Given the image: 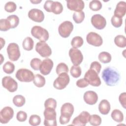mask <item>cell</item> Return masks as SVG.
<instances>
[{
  "label": "cell",
  "instance_id": "cell-10",
  "mask_svg": "<svg viewBox=\"0 0 126 126\" xmlns=\"http://www.w3.org/2000/svg\"><path fill=\"white\" fill-rule=\"evenodd\" d=\"M35 51L42 57L48 58L51 55L52 50L50 46L44 41H39L35 45Z\"/></svg>",
  "mask_w": 126,
  "mask_h": 126
},
{
  "label": "cell",
  "instance_id": "cell-34",
  "mask_svg": "<svg viewBox=\"0 0 126 126\" xmlns=\"http://www.w3.org/2000/svg\"><path fill=\"white\" fill-rule=\"evenodd\" d=\"M2 69L5 73L7 74H11L14 71L15 65L12 63L8 61L3 64Z\"/></svg>",
  "mask_w": 126,
  "mask_h": 126
},
{
  "label": "cell",
  "instance_id": "cell-20",
  "mask_svg": "<svg viewBox=\"0 0 126 126\" xmlns=\"http://www.w3.org/2000/svg\"><path fill=\"white\" fill-rule=\"evenodd\" d=\"M85 102L89 105H94L95 104L98 100L97 94L93 91H88L86 92L83 96Z\"/></svg>",
  "mask_w": 126,
  "mask_h": 126
},
{
  "label": "cell",
  "instance_id": "cell-48",
  "mask_svg": "<svg viewBox=\"0 0 126 126\" xmlns=\"http://www.w3.org/2000/svg\"><path fill=\"white\" fill-rule=\"evenodd\" d=\"M53 0H46L44 4V8L45 10L48 12H51V6L52 4V3L53 2Z\"/></svg>",
  "mask_w": 126,
  "mask_h": 126
},
{
  "label": "cell",
  "instance_id": "cell-46",
  "mask_svg": "<svg viewBox=\"0 0 126 126\" xmlns=\"http://www.w3.org/2000/svg\"><path fill=\"white\" fill-rule=\"evenodd\" d=\"M76 84L77 87H78L79 88H85L89 85V84L88 83L87 81L84 78L78 80L76 81Z\"/></svg>",
  "mask_w": 126,
  "mask_h": 126
},
{
  "label": "cell",
  "instance_id": "cell-3",
  "mask_svg": "<svg viewBox=\"0 0 126 126\" xmlns=\"http://www.w3.org/2000/svg\"><path fill=\"white\" fill-rule=\"evenodd\" d=\"M44 116V125L46 126H57L56 112L55 109L48 107L45 108L43 112Z\"/></svg>",
  "mask_w": 126,
  "mask_h": 126
},
{
  "label": "cell",
  "instance_id": "cell-31",
  "mask_svg": "<svg viewBox=\"0 0 126 126\" xmlns=\"http://www.w3.org/2000/svg\"><path fill=\"white\" fill-rule=\"evenodd\" d=\"M6 19L9 21L11 25V29H14L18 26L19 23V18L16 15L8 16Z\"/></svg>",
  "mask_w": 126,
  "mask_h": 126
},
{
  "label": "cell",
  "instance_id": "cell-32",
  "mask_svg": "<svg viewBox=\"0 0 126 126\" xmlns=\"http://www.w3.org/2000/svg\"><path fill=\"white\" fill-rule=\"evenodd\" d=\"M84 43L83 38L79 36L74 37L71 41V44L73 48H78L81 47Z\"/></svg>",
  "mask_w": 126,
  "mask_h": 126
},
{
  "label": "cell",
  "instance_id": "cell-42",
  "mask_svg": "<svg viewBox=\"0 0 126 126\" xmlns=\"http://www.w3.org/2000/svg\"><path fill=\"white\" fill-rule=\"evenodd\" d=\"M112 25L115 28L120 27L123 24V19L121 18H119L115 15H113L111 20Z\"/></svg>",
  "mask_w": 126,
  "mask_h": 126
},
{
  "label": "cell",
  "instance_id": "cell-33",
  "mask_svg": "<svg viewBox=\"0 0 126 126\" xmlns=\"http://www.w3.org/2000/svg\"><path fill=\"white\" fill-rule=\"evenodd\" d=\"M89 122L90 125L94 126H97L101 124V117L96 114L91 115L89 118Z\"/></svg>",
  "mask_w": 126,
  "mask_h": 126
},
{
  "label": "cell",
  "instance_id": "cell-35",
  "mask_svg": "<svg viewBox=\"0 0 126 126\" xmlns=\"http://www.w3.org/2000/svg\"><path fill=\"white\" fill-rule=\"evenodd\" d=\"M81 68L79 65H72L70 68V73L74 78H78L81 74Z\"/></svg>",
  "mask_w": 126,
  "mask_h": 126
},
{
  "label": "cell",
  "instance_id": "cell-2",
  "mask_svg": "<svg viewBox=\"0 0 126 126\" xmlns=\"http://www.w3.org/2000/svg\"><path fill=\"white\" fill-rule=\"evenodd\" d=\"M74 110L73 105L70 103H65L61 107L59 121L61 125L69 123Z\"/></svg>",
  "mask_w": 126,
  "mask_h": 126
},
{
  "label": "cell",
  "instance_id": "cell-26",
  "mask_svg": "<svg viewBox=\"0 0 126 126\" xmlns=\"http://www.w3.org/2000/svg\"><path fill=\"white\" fill-rule=\"evenodd\" d=\"M63 10V6L62 4L59 1H53L51 6V12L55 14H61Z\"/></svg>",
  "mask_w": 126,
  "mask_h": 126
},
{
  "label": "cell",
  "instance_id": "cell-23",
  "mask_svg": "<svg viewBox=\"0 0 126 126\" xmlns=\"http://www.w3.org/2000/svg\"><path fill=\"white\" fill-rule=\"evenodd\" d=\"M111 118L117 123H121L124 120V115L119 109H114L111 113Z\"/></svg>",
  "mask_w": 126,
  "mask_h": 126
},
{
  "label": "cell",
  "instance_id": "cell-15",
  "mask_svg": "<svg viewBox=\"0 0 126 126\" xmlns=\"http://www.w3.org/2000/svg\"><path fill=\"white\" fill-rule=\"evenodd\" d=\"M93 26L98 30L103 29L106 25V20L101 15L96 14L94 15L91 19Z\"/></svg>",
  "mask_w": 126,
  "mask_h": 126
},
{
  "label": "cell",
  "instance_id": "cell-29",
  "mask_svg": "<svg viewBox=\"0 0 126 126\" xmlns=\"http://www.w3.org/2000/svg\"><path fill=\"white\" fill-rule=\"evenodd\" d=\"M13 102L14 104L18 107H20L23 106L26 102L25 98L24 96L22 95H16L13 98Z\"/></svg>",
  "mask_w": 126,
  "mask_h": 126
},
{
  "label": "cell",
  "instance_id": "cell-16",
  "mask_svg": "<svg viewBox=\"0 0 126 126\" xmlns=\"http://www.w3.org/2000/svg\"><path fill=\"white\" fill-rule=\"evenodd\" d=\"M86 40L89 44L96 47L100 46L103 43L101 36L94 32H89L86 36Z\"/></svg>",
  "mask_w": 126,
  "mask_h": 126
},
{
  "label": "cell",
  "instance_id": "cell-37",
  "mask_svg": "<svg viewBox=\"0 0 126 126\" xmlns=\"http://www.w3.org/2000/svg\"><path fill=\"white\" fill-rule=\"evenodd\" d=\"M11 29V25L7 19H1L0 20V30L1 31H7Z\"/></svg>",
  "mask_w": 126,
  "mask_h": 126
},
{
  "label": "cell",
  "instance_id": "cell-14",
  "mask_svg": "<svg viewBox=\"0 0 126 126\" xmlns=\"http://www.w3.org/2000/svg\"><path fill=\"white\" fill-rule=\"evenodd\" d=\"M90 116L91 115L89 112L87 111H83L73 120L71 125L85 126L86 124L89 122Z\"/></svg>",
  "mask_w": 126,
  "mask_h": 126
},
{
  "label": "cell",
  "instance_id": "cell-8",
  "mask_svg": "<svg viewBox=\"0 0 126 126\" xmlns=\"http://www.w3.org/2000/svg\"><path fill=\"white\" fill-rule=\"evenodd\" d=\"M9 59L12 61H17L21 56L19 45L16 43H10L6 49Z\"/></svg>",
  "mask_w": 126,
  "mask_h": 126
},
{
  "label": "cell",
  "instance_id": "cell-44",
  "mask_svg": "<svg viewBox=\"0 0 126 126\" xmlns=\"http://www.w3.org/2000/svg\"><path fill=\"white\" fill-rule=\"evenodd\" d=\"M101 68V65L97 61L93 62L90 65V69L94 70L97 73H99Z\"/></svg>",
  "mask_w": 126,
  "mask_h": 126
},
{
  "label": "cell",
  "instance_id": "cell-4",
  "mask_svg": "<svg viewBox=\"0 0 126 126\" xmlns=\"http://www.w3.org/2000/svg\"><path fill=\"white\" fill-rule=\"evenodd\" d=\"M31 34L40 41L46 42L49 39V32L45 29L39 26H34L31 29Z\"/></svg>",
  "mask_w": 126,
  "mask_h": 126
},
{
  "label": "cell",
  "instance_id": "cell-21",
  "mask_svg": "<svg viewBox=\"0 0 126 126\" xmlns=\"http://www.w3.org/2000/svg\"><path fill=\"white\" fill-rule=\"evenodd\" d=\"M126 12V2L124 1H119L116 7L114 14L115 16L122 18Z\"/></svg>",
  "mask_w": 126,
  "mask_h": 126
},
{
  "label": "cell",
  "instance_id": "cell-41",
  "mask_svg": "<svg viewBox=\"0 0 126 126\" xmlns=\"http://www.w3.org/2000/svg\"><path fill=\"white\" fill-rule=\"evenodd\" d=\"M41 63H42V61H41L40 59L35 58L32 59V60L31 61L30 65L33 69L35 70H39Z\"/></svg>",
  "mask_w": 126,
  "mask_h": 126
},
{
  "label": "cell",
  "instance_id": "cell-43",
  "mask_svg": "<svg viewBox=\"0 0 126 126\" xmlns=\"http://www.w3.org/2000/svg\"><path fill=\"white\" fill-rule=\"evenodd\" d=\"M44 107H45V108L50 107L55 109L57 107V101L53 98H47L45 101Z\"/></svg>",
  "mask_w": 126,
  "mask_h": 126
},
{
  "label": "cell",
  "instance_id": "cell-19",
  "mask_svg": "<svg viewBox=\"0 0 126 126\" xmlns=\"http://www.w3.org/2000/svg\"><path fill=\"white\" fill-rule=\"evenodd\" d=\"M53 62L51 59L46 58L43 60L39 68L40 73L44 75L49 74L53 68Z\"/></svg>",
  "mask_w": 126,
  "mask_h": 126
},
{
  "label": "cell",
  "instance_id": "cell-13",
  "mask_svg": "<svg viewBox=\"0 0 126 126\" xmlns=\"http://www.w3.org/2000/svg\"><path fill=\"white\" fill-rule=\"evenodd\" d=\"M14 115L13 109L9 107L6 106L3 108L0 112V122L1 124H7L13 118Z\"/></svg>",
  "mask_w": 126,
  "mask_h": 126
},
{
  "label": "cell",
  "instance_id": "cell-38",
  "mask_svg": "<svg viewBox=\"0 0 126 126\" xmlns=\"http://www.w3.org/2000/svg\"><path fill=\"white\" fill-rule=\"evenodd\" d=\"M68 66L64 63H59L56 67V71L57 74H60L61 73L66 72L67 73L68 72Z\"/></svg>",
  "mask_w": 126,
  "mask_h": 126
},
{
  "label": "cell",
  "instance_id": "cell-39",
  "mask_svg": "<svg viewBox=\"0 0 126 126\" xmlns=\"http://www.w3.org/2000/svg\"><path fill=\"white\" fill-rule=\"evenodd\" d=\"M29 122L32 126H37L40 125L41 123V118L38 115H32L30 117Z\"/></svg>",
  "mask_w": 126,
  "mask_h": 126
},
{
  "label": "cell",
  "instance_id": "cell-47",
  "mask_svg": "<svg viewBox=\"0 0 126 126\" xmlns=\"http://www.w3.org/2000/svg\"><path fill=\"white\" fill-rule=\"evenodd\" d=\"M119 101L123 106V107L125 109L126 108V93L124 92L121 93L119 96Z\"/></svg>",
  "mask_w": 126,
  "mask_h": 126
},
{
  "label": "cell",
  "instance_id": "cell-45",
  "mask_svg": "<svg viewBox=\"0 0 126 126\" xmlns=\"http://www.w3.org/2000/svg\"><path fill=\"white\" fill-rule=\"evenodd\" d=\"M27 118V113L23 111H20L17 112L16 115V119L17 120L21 122H23L25 121Z\"/></svg>",
  "mask_w": 126,
  "mask_h": 126
},
{
  "label": "cell",
  "instance_id": "cell-12",
  "mask_svg": "<svg viewBox=\"0 0 126 126\" xmlns=\"http://www.w3.org/2000/svg\"><path fill=\"white\" fill-rule=\"evenodd\" d=\"M2 85L11 93L15 92L18 89L17 82L10 76H5L2 78Z\"/></svg>",
  "mask_w": 126,
  "mask_h": 126
},
{
  "label": "cell",
  "instance_id": "cell-36",
  "mask_svg": "<svg viewBox=\"0 0 126 126\" xmlns=\"http://www.w3.org/2000/svg\"><path fill=\"white\" fill-rule=\"evenodd\" d=\"M89 7L93 11H98L102 8V3L98 0H93L89 3Z\"/></svg>",
  "mask_w": 126,
  "mask_h": 126
},
{
  "label": "cell",
  "instance_id": "cell-17",
  "mask_svg": "<svg viewBox=\"0 0 126 126\" xmlns=\"http://www.w3.org/2000/svg\"><path fill=\"white\" fill-rule=\"evenodd\" d=\"M28 17L33 21L40 23L44 20V14L42 10L37 8H33L29 11Z\"/></svg>",
  "mask_w": 126,
  "mask_h": 126
},
{
  "label": "cell",
  "instance_id": "cell-30",
  "mask_svg": "<svg viewBox=\"0 0 126 126\" xmlns=\"http://www.w3.org/2000/svg\"><path fill=\"white\" fill-rule=\"evenodd\" d=\"M85 18V13L83 11H75L73 14V19L77 24L82 23Z\"/></svg>",
  "mask_w": 126,
  "mask_h": 126
},
{
  "label": "cell",
  "instance_id": "cell-51",
  "mask_svg": "<svg viewBox=\"0 0 126 126\" xmlns=\"http://www.w3.org/2000/svg\"><path fill=\"white\" fill-rule=\"evenodd\" d=\"M0 57H1V62H0V64H2V58H3V57H2V54H0Z\"/></svg>",
  "mask_w": 126,
  "mask_h": 126
},
{
  "label": "cell",
  "instance_id": "cell-6",
  "mask_svg": "<svg viewBox=\"0 0 126 126\" xmlns=\"http://www.w3.org/2000/svg\"><path fill=\"white\" fill-rule=\"evenodd\" d=\"M70 78L67 73L63 72L58 75V77L54 80L53 86L58 90L64 89L69 84Z\"/></svg>",
  "mask_w": 126,
  "mask_h": 126
},
{
  "label": "cell",
  "instance_id": "cell-40",
  "mask_svg": "<svg viewBox=\"0 0 126 126\" xmlns=\"http://www.w3.org/2000/svg\"><path fill=\"white\" fill-rule=\"evenodd\" d=\"M17 8V5L16 3L13 1H8L4 5V9L6 11L11 13L14 12Z\"/></svg>",
  "mask_w": 126,
  "mask_h": 126
},
{
  "label": "cell",
  "instance_id": "cell-25",
  "mask_svg": "<svg viewBox=\"0 0 126 126\" xmlns=\"http://www.w3.org/2000/svg\"><path fill=\"white\" fill-rule=\"evenodd\" d=\"M45 78L42 75L37 74L34 76L33 79V84L38 88H41L45 84Z\"/></svg>",
  "mask_w": 126,
  "mask_h": 126
},
{
  "label": "cell",
  "instance_id": "cell-1",
  "mask_svg": "<svg viewBox=\"0 0 126 126\" xmlns=\"http://www.w3.org/2000/svg\"><path fill=\"white\" fill-rule=\"evenodd\" d=\"M102 78L107 85L114 86L119 82L120 75L115 69L108 67L103 69L102 72Z\"/></svg>",
  "mask_w": 126,
  "mask_h": 126
},
{
  "label": "cell",
  "instance_id": "cell-11",
  "mask_svg": "<svg viewBox=\"0 0 126 126\" xmlns=\"http://www.w3.org/2000/svg\"><path fill=\"white\" fill-rule=\"evenodd\" d=\"M70 60L74 65H79L83 60V56L81 51L77 48H72L69 51Z\"/></svg>",
  "mask_w": 126,
  "mask_h": 126
},
{
  "label": "cell",
  "instance_id": "cell-28",
  "mask_svg": "<svg viewBox=\"0 0 126 126\" xmlns=\"http://www.w3.org/2000/svg\"><path fill=\"white\" fill-rule=\"evenodd\" d=\"M114 43L120 48H124L126 46V38L124 35H118L114 38Z\"/></svg>",
  "mask_w": 126,
  "mask_h": 126
},
{
  "label": "cell",
  "instance_id": "cell-27",
  "mask_svg": "<svg viewBox=\"0 0 126 126\" xmlns=\"http://www.w3.org/2000/svg\"><path fill=\"white\" fill-rule=\"evenodd\" d=\"M98 60L103 63H107L111 61V55L110 53L107 52H101L98 55Z\"/></svg>",
  "mask_w": 126,
  "mask_h": 126
},
{
  "label": "cell",
  "instance_id": "cell-24",
  "mask_svg": "<svg viewBox=\"0 0 126 126\" xmlns=\"http://www.w3.org/2000/svg\"><path fill=\"white\" fill-rule=\"evenodd\" d=\"M34 41L30 37H26L22 43V46L24 49L27 51H31L33 49Z\"/></svg>",
  "mask_w": 126,
  "mask_h": 126
},
{
  "label": "cell",
  "instance_id": "cell-5",
  "mask_svg": "<svg viewBox=\"0 0 126 126\" xmlns=\"http://www.w3.org/2000/svg\"><path fill=\"white\" fill-rule=\"evenodd\" d=\"M15 77L19 81L24 82H30L33 80L34 78L33 73L26 68L18 69L15 74Z\"/></svg>",
  "mask_w": 126,
  "mask_h": 126
},
{
  "label": "cell",
  "instance_id": "cell-18",
  "mask_svg": "<svg viewBox=\"0 0 126 126\" xmlns=\"http://www.w3.org/2000/svg\"><path fill=\"white\" fill-rule=\"evenodd\" d=\"M66 5L70 10L79 11L84 9L85 3L82 0H66Z\"/></svg>",
  "mask_w": 126,
  "mask_h": 126
},
{
  "label": "cell",
  "instance_id": "cell-9",
  "mask_svg": "<svg viewBox=\"0 0 126 126\" xmlns=\"http://www.w3.org/2000/svg\"><path fill=\"white\" fill-rule=\"evenodd\" d=\"M73 25L69 21H65L59 26L58 32L59 34L63 38L68 37L73 30Z\"/></svg>",
  "mask_w": 126,
  "mask_h": 126
},
{
  "label": "cell",
  "instance_id": "cell-22",
  "mask_svg": "<svg viewBox=\"0 0 126 126\" xmlns=\"http://www.w3.org/2000/svg\"><path fill=\"white\" fill-rule=\"evenodd\" d=\"M111 109L110 104L106 99L101 100L98 105V110L102 115H107L109 113Z\"/></svg>",
  "mask_w": 126,
  "mask_h": 126
},
{
  "label": "cell",
  "instance_id": "cell-49",
  "mask_svg": "<svg viewBox=\"0 0 126 126\" xmlns=\"http://www.w3.org/2000/svg\"><path fill=\"white\" fill-rule=\"evenodd\" d=\"M0 45H1L0 49H1L3 48V47L4 46L5 43V41L4 39L3 38H2V37L0 38Z\"/></svg>",
  "mask_w": 126,
  "mask_h": 126
},
{
  "label": "cell",
  "instance_id": "cell-50",
  "mask_svg": "<svg viewBox=\"0 0 126 126\" xmlns=\"http://www.w3.org/2000/svg\"><path fill=\"white\" fill-rule=\"evenodd\" d=\"M41 0H30V1L32 2V3H33V4H38V3H40V2H41Z\"/></svg>",
  "mask_w": 126,
  "mask_h": 126
},
{
  "label": "cell",
  "instance_id": "cell-7",
  "mask_svg": "<svg viewBox=\"0 0 126 126\" xmlns=\"http://www.w3.org/2000/svg\"><path fill=\"white\" fill-rule=\"evenodd\" d=\"M84 78L88 83L94 87H98L101 85V80L97 73L94 70L89 69L85 74Z\"/></svg>",
  "mask_w": 126,
  "mask_h": 126
}]
</instances>
